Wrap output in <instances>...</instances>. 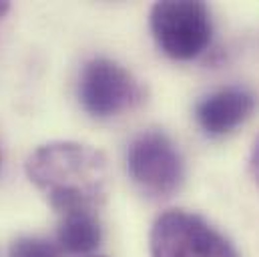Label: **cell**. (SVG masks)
<instances>
[{
  "instance_id": "6da1fadb",
  "label": "cell",
  "mask_w": 259,
  "mask_h": 257,
  "mask_svg": "<svg viewBox=\"0 0 259 257\" xmlns=\"http://www.w3.org/2000/svg\"><path fill=\"white\" fill-rule=\"evenodd\" d=\"M26 175L63 217L97 215L109 197V161L99 149L84 143L55 141L38 147L26 159Z\"/></svg>"
},
{
  "instance_id": "7a4b0ae2",
  "label": "cell",
  "mask_w": 259,
  "mask_h": 257,
  "mask_svg": "<svg viewBox=\"0 0 259 257\" xmlns=\"http://www.w3.org/2000/svg\"><path fill=\"white\" fill-rule=\"evenodd\" d=\"M125 163L133 183L149 197L167 199L183 185V157L171 137L159 128H149L133 137Z\"/></svg>"
},
{
  "instance_id": "3957f363",
  "label": "cell",
  "mask_w": 259,
  "mask_h": 257,
  "mask_svg": "<svg viewBox=\"0 0 259 257\" xmlns=\"http://www.w3.org/2000/svg\"><path fill=\"white\" fill-rule=\"evenodd\" d=\"M151 257H239L237 249L201 215L171 209L159 215L149 235Z\"/></svg>"
},
{
  "instance_id": "277c9868",
  "label": "cell",
  "mask_w": 259,
  "mask_h": 257,
  "mask_svg": "<svg viewBox=\"0 0 259 257\" xmlns=\"http://www.w3.org/2000/svg\"><path fill=\"white\" fill-rule=\"evenodd\" d=\"M151 32L159 49L175 61H191L207 51L213 34L205 2L165 0L151 8Z\"/></svg>"
},
{
  "instance_id": "5b68a950",
  "label": "cell",
  "mask_w": 259,
  "mask_h": 257,
  "mask_svg": "<svg viewBox=\"0 0 259 257\" xmlns=\"http://www.w3.org/2000/svg\"><path fill=\"white\" fill-rule=\"evenodd\" d=\"M78 101L95 119H111L143 101V89L125 66L111 59H93L78 76Z\"/></svg>"
},
{
  "instance_id": "8992f818",
  "label": "cell",
  "mask_w": 259,
  "mask_h": 257,
  "mask_svg": "<svg viewBox=\"0 0 259 257\" xmlns=\"http://www.w3.org/2000/svg\"><path fill=\"white\" fill-rule=\"evenodd\" d=\"M255 103V95L249 89L225 87L197 103L195 119L209 137H223L251 117Z\"/></svg>"
},
{
  "instance_id": "52a82bcc",
  "label": "cell",
  "mask_w": 259,
  "mask_h": 257,
  "mask_svg": "<svg viewBox=\"0 0 259 257\" xmlns=\"http://www.w3.org/2000/svg\"><path fill=\"white\" fill-rule=\"evenodd\" d=\"M101 239H103V227L95 213L65 215L57 231L59 247L74 255L97 249L101 245Z\"/></svg>"
},
{
  "instance_id": "ba28073f",
  "label": "cell",
  "mask_w": 259,
  "mask_h": 257,
  "mask_svg": "<svg viewBox=\"0 0 259 257\" xmlns=\"http://www.w3.org/2000/svg\"><path fill=\"white\" fill-rule=\"evenodd\" d=\"M8 257H61V253L59 247L45 237L22 235L10 243Z\"/></svg>"
},
{
  "instance_id": "9c48e42d",
  "label": "cell",
  "mask_w": 259,
  "mask_h": 257,
  "mask_svg": "<svg viewBox=\"0 0 259 257\" xmlns=\"http://www.w3.org/2000/svg\"><path fill=\"white\" fill-rule=\"evenodd\" d=\"M249 169H251V175L255 179V183L259 185V137L253 143V149H251V157H249Z\"/></svg>"
},
{
  "instance_id": "30bf717a",
  "label": "cell",
  "mask_w": 259,
  "mask_h": 257,
  "mask_svg": "<svg viewBox=\"0 0 259 257\" xmlns=\"http://www.w3.org/2000/svg\"><path fill=\"white\" fill-rule=\"evenodd\" d=\"M8 10H10V4H8V2H0V18H2Z\"/></svg>"
},
{
  "instance_id": "8fae6325",
  "label": "cell",
  "mask_w": 259,
  "mask_h": 257,
  "mask_svg": "<svg viewBox=\"0 0 259 257\" xmlns=\"http://www.w3.org/2000/svg\"><path fill=\"white\" fill-rule=\"evenodd\" d=\"M97 257H101V255H97Z\"/></svg>"
},
{
  "instance_id": "7c38bea8",
  "label": "cell",
  "mask_w": 259,
  "mask_h": 257,
  "mask_svg": "<svg viewBox=\"0 0 259 257\" xmlns=\"http://www.w3.org/2000/svg\"><path fill=\"white\" fill-rule=\"evenodd\" d=\"M0 159H2V157H0Z\"/></svg>"
}]
</instances>
